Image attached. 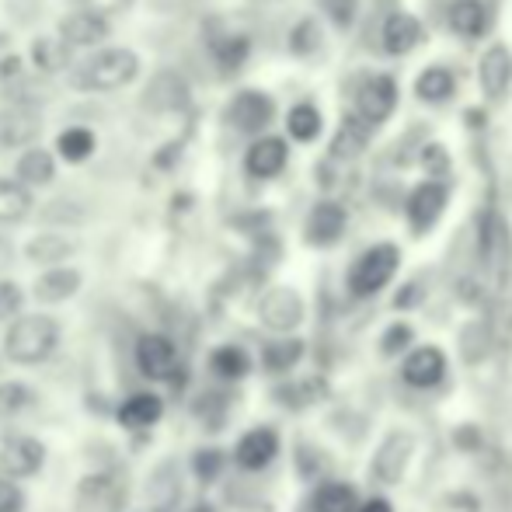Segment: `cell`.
<instances>
[{
  "label": "cell",
  "instance_id": "d6986e66",
  "mask_svg": "<svg viewBox=\"0 0 512 512\" xmlns=\"http://www.w3.org/2000/svg\"><path fill=\"white\" fill-rule=\"evenodd\" d=\"M112 25L105 18H95V14L84 11H70L67 18L60 21V39L67 42L70 49H84V46H98V42L108 39Z\"/></svg>",
  "mask_w": 512,
  "mask_h": 512
},
{
  "label": "cell",
  "instance_id": "c3c4849f",
  "mask_svg": "<svg viewBox=\"0 0 512 512\" xmlns=\"http://www.w3.org/2000/svg\"><path fill=\"white\" fill-rule=\"evenodd\" d=\"M7 262H11V241H7V237H0V269H4Z\"/></svg>",
  "mask_w": 512,
  "mask_h": 512
},
{
  "label": "cell",
  "instance_id": "7402d4cb",
  "mask_svg": "<svg viewBox=\"0 0 512 512\" xmlns=\"http://www.w3.org/2000/svg\"><path fill=\"white\" fill-rule=\"evenodd\" d=\"M359 506H363V499H359L356 488L349 481H335V478L314 485V492L307 499L310 512H359Z\"/></svg>",
  "mask_w": 512,
  "mask_h": 512
},
{
  "label": "cell",
  "instance_id": "6da1fadb",
  "mask_svg": "<svg viewBox=\"0 0 512 512\" xmlns=\"http://www.w3.org/2000/svg\"><path fill=\"white\" fill-rule=\"evenodd\" d=\"M398 269H401V248L394 241H377L352 258L349 272H345V290L356 300H370L394 283Z\"/></svg>",
  "mask_w": 512,
  "mask_h": 512
},
{
  "label": "cell",
  "instance_id": "60d3db41",
  "mask_svg": "<svg viewBox=\"0 0 512 512\" xmlns=\"http://www.w3.org/2000/svg\"><path fill=\"white\" fill-rule=\"evenodd\" d=\"M0 88H4L7 95L25 88V63H21V56L7 53L4 60H0Z\"/></svg>",
  "mask_w": 512,
  "mask_h": 512
},
{
  "label": "cell",
  "instance_id": "ac0fdd59",
  "mask_svg": "<svg viewBox=\"0 0 512 512\" xmlns=\"http://www.w3.org/2000/svg\"><path fill=\"white\" fill-rule=\"evenodd\" d=\"M446 21H450L453 35H460L464 42H478L488 35L492 11H488L485 0H453L450 11H446Z\"/></svg>",
  "mask_w": 512,
  "mask_h": 512
},
{
  "label": "cell",
  "instance_id": "1f68e13d",
  "mask_svg": "<svg viewBox=\"0 0 512 512\" xmlns=\"http://www.w3.org/2000/svg\"><path fill=\"white\" fill-rule=\"evenodd\" d=\"M25 255L32 258V262L56 269V265H60L63 258L74 255V241H67L63 234H39V237H32V241H28Z\"/></svg>",
  "mask_w": 512,
  "mask_h": 512
},
{
  "label": "cell",
  "instance_id": "f6af8a7d",
  "mask_svg": "<svg viewBox=\"0 0 512 512\" xmlns=\"http://www.w3.org/2000/svg\"><path fill=\"white\" fill-rule=\"evenodd\" d=\"M453 446L464 453H478L481 446H485V439H481V432L474 429V425H460V429L453 432Z\"/></svg>",
  "mask_w": 512,
  "mask_h": 512
},
{
  "label": "cell",
  "instance_id": "b9f144b4",
  "mask_svg": "<svg viewBox=\"0 0 512 512\" xmlns=\"http://www.w3.org/2000/svg\"><path fill=\"white\" fill-rule=\"evenodd\" d=\"M133 4V0H70V7L74 11H84V14H95V18H112V14L126 11V7Z\"/></svg>",
  "mask_w": 512,
  "mask_h": 512
},
{
  "label": "cell",
  "instance_id": "f1b7e54d",
  "mask_svg": "<svg viewBox=\"0 0 512 512\" xmlns=\"http://www.w3.org/2000/svg\"><path fill=\"white\" fill-rule=\"evenodd\" d=\"M286 133H290V140L297 143H314L317 136L324 133V115L317 105L310 102H297L286 112Z\"/></svg>",
  "mask_w": 512,
  "mask_h": 512
},
{
  "label": "cell",
  "instance_id": "7dc6e473",
  "mask_svg": "<svg viewBox=\"0 0 512 512\" xmlns=\"http://www.w3.org/2000/svg\"><path fill=\"white\" fill-rule=\"evenodd\" d=\"M359 512H394V502L387 495H370V499H363Z\"/></svg>",
  "mask_w": 512,
  "mask_h": 512
},
{
  "label": "cell",
  "instance_id": "9c48e42d",
  "mask_svg": "<svg viewBox=\"0 0 512 512\" xmlns=\"http://www.w3.org/2000/svg\"><path fill=\"white\" fill-rule=\"evenodd\" d=\"M398 98H401V91L391 74H370L356 91V112L363 115L370 126H384L394 115V108H398Z\"/></svg>",
  "mask_w": 512,
  "mask_h": 512
},
{
  "label": "cell",
  "instance_id": "d4e9b609",
  "mask_svg": "<svg viewBox=\"0 0 512 512\" xmlns=\"http://www.w3.org/2000/svg\"><path fill=\"white\" fill-rule=\"evenodd\" d=\"M457 95V74L443 63H432L415 77V98L425 105H446Z\"/></svg>",
  "mask_w": 512,
  "mask_h": 512
},
{
  "label": "cell",
  "instance_id": "4dcf8cb0",
  "mask_svg": "<svg viewBox=\"0 0 512 512\" xmlns=\"http://www.w3.org/2000/svg\"><path fill=\"white\" fill-rule=\"evenodd\" d=\"M56 154L67 164H84L95 154V133L88 126H67L56 136Z\"/></svg>",
  "mask_w": 512,
  "mask_h": 512
},
{
  "label": "cell",
  "instance_id": "44dd1931",
  "mask_svg": "<svg viewBox=\"0 0 512 512\" xmlns=\"http://www.w3.org/2000/svg\"><path fill=\"white\" fill-rule=\"evenodd\" d=\"M380 39H384L387 56H408L411 49L422 42V21H418L411 11H394L391 18L384 21Z\"/></svg>",
  "mask_w": 512,
  "mask_h": 512
},
{
  "label": "cell",
  "instance_id": "3957f363",
  "mask_svg": "<svg viewBox=\"0 0 512 512\" xmlns=\"http://www.w3.org/2000/svg\"><path fill=\"white\" fill-rule=\"evenodd\" d=\"M140 74V60L129 49H105L95 60H88L81 67V74L74 77V88L81 91H119L126 84L136 81Z\"/></svg>",
  "mask_w": 512,
  "mask_h": 512
},
{
  "label": "cell",
  "instance_id": "ab89813d",
  "mask_svg": "<svg viewBox=\"0 0 512 512\" xmlns=\"http://www.w3.org/2000/svg\"><path fill=\"white\" fill-rule=\"evenodd\" d=\"M21 304H25L21 286L11 283V279H0V321H18Z\"/></svg>",
  "mask_w": 512,
  "mask_h": 512
},
{
  "label": "cell",
  "instance_id": "8992f818",
  "mask_svg": "<svg viewBox=\"0 0 512 512\" xmlns=\"http://www.w3.org/2000/svg\"><path fill=\"white\" fill-rule=\"evenodd\" d=\"M401 384L411 391H436L450 373V356L439 345H415L398 366Z\"/></svg>",
  "mask_w": 512,
  "mask_h": 512
},
{
  "label": "cell",
  "instance_id": "f546056e",
  "mask_svg": "<svg viewBox=\"0 0 512 512\" xmlns=\"http://www.w3.org/2000/svg\"><path fill=\"white\" fill-rule=\"evenodd\" d=\"M32 213V189L18 178H0V223H18Z\"/></svg>",
  "mask_w": 512,
  "mask_h": 512
},
{
  "label": "cell",
  "instance_id": "7a4b0ae2",
  "mask_svg": "<svg viewBox=\"0 0 512 512\" xmlns=\"http://www.w3.org/2000/svg\"><path fill=\"white\" fill-rule=\"evenodd\" d=\"M60 345V321H53L49 314H25L18 321H11L4 335V352L11 363L18 366H35L46 363Z\"/></svg>",
  "mask_w": 512,
  "mask_h": 512
},
{
  "label": "cell",
  "instance_id": "2e32d148",
  "mask_svg": "<svg viewBox=\"0 0 512 512\" xmlns=\"http://www.w3.org/2000/svg\"><path fill=\"white\" fill-rule=\"evenodd\" d=\"M478 88L488 102H502L512 88V53L502 42H492V46L481 53L478 60Z\"/></svg>",
  "mask_w": 512,
  "mask_h": 512
},
{
  "label": "cell",
  "instance_id": "5bb4252c",
  "mask_svg": "<svg viewBox=\"0 0 512 512\" xmlns=\"http://www.w3.org/2000/svg\"><path fill=\"white\" fill-rule=\"evenodd\" d=\"M345 227H349L345 206L335 203V199H321V203H314L307 213L304 241L310 248H331V244H338L345 237Z\"/></svg>",
  "mask_w": 512,
  "mask_h": 512
},
{
  "label": "cell",
  "instance_id": "e0dca14e",
  "mask_svg": "<svg viewBox=\"0 0 512 512\" xmlns=\"http://www.w3.org/2000/svg\"><path fill=\"white\" fill-rule=\"evenodd\" d=\"M373 129H377V126H370V122H366L359 112H349L342 122H338V133L331 136L328 157H331V161H352V157H359L366 147H370Z\"/></svg>",
  "mask_w": 512,
  "mask_h": 512
},
{
  "label": "cell",
  "instance_id": "9a60e30c",
  "mask_svg": "<svg viewBox=\"0 0 512 512\" xmlns=\"http://www.w3.org/2000/svg\"><path fill=\"white\" fill-rule=\"evenodd\" d=\"M286 164H290V143L272 133L251 140L248 154H244V171H248L255 182H272V178H279L286 171Z\"/></svg>",
  "mask_w": 512,
  "mask_h": 512
},
{
  "label": "cell",
  "instance_id": "681fc988",
  "mask_svg": "<svg viewBox=\"0 0 512 512\" xmlns=\"http://www.w3.org/2000/svg\"><path fill=\"white\" fill-rule=\"evenodd\" d=\"M7 49H11V35L0 32V60H4V56H7Z\"/></svg>",
  "mask_w": 512,
  "mask_h": 512
},
{
  "label": "cell",
  "instance_id": "4fadbf2b",
  "mask_svg": "<svg viewBox=\"0 0 512 512\" xmlns=\"http://www.w3.org/2000/svg\"><path fill=\"white\" fill-rule=\"evenodd\" d=\"M478 258L488 272L495 276V283L506 279V265H509V227L502 223L499 213L488 209L478 223Z\"/></svg>",
  "mask_w": 512,
  "mask_h": 512
},
{
  "label": "cell",
  "instance_id": "7c38bea8",
  "mask_svg": "<svg viewBox=\"0 0 512 512\" xmlns=\"http://www.w3.org/2000/svg\"><path fill=\"white\" fill-rule=\"evenodd\" d=\"M411 453H415V436L405 429H394L391 436L380 443V450L373 453L370 474L380 485H401V478H405V471L411 464Z\"/></svg>",
  "mask_w": 512,
  "mask_h": 512
},
{
  "label": "cell",
  "instance_id": "ffe728a7",
  "mask_svg": "<svg viewBox=\"0 0 512 512\" xmlns=\"http://www.w3.org/2000/svg\"><path fill=\"white\" fill-rule=\"evenodd\" d=\"M161 415H164V401L157 398V394H150V391L129 394V398L119 405V411H115L119 425H122V429H129V432L150 429V425L161 422Z\"/></svg>",
  "mask_w": 512,
  "mask_h": 512
},
{
  "label": "cell",
  "instance_id": "7bdbcfd3",
  "mask_svg": "<svg viewBox=\"0 0 512 512\" xmlns=\"http://www.w3.org/2000/svg\"><path fill=\"white\" fill-rule=\"evenodd\" d=\"M0 512H25V495L4 474H0Z\"/></svg>",
  "mask_w": 512,
  "mask_h": 512
},
{
  "label": "cell",
  "instance_id": "83f0119b",
  "mask_svg": "<svg viewBox=\"0 0 512 512\" xmlns=\"http://www.w3.org/2000/svg\"><path fill=\"white\" fill-rule=\"evenodd\" d=\"M14 178H18L21 185H28V189H35V185H49L56 178V161L49 150H25V154L18 157V164H14Z\"/></svg>",
  "mask_w": 512,
  "mask_h": 512
},
{
  "label": "cell",
  "instance_id": "bcb514c9",
  "mask_svg": "<svg viewBox=\"0 0 512 512\" xmlns=\"http://www.w3.org/2000/svg\"><path fill=\"white\" fill-rule=\"evenodd\" d=\"M443 157H446V150H443V147H429V150H422V164H425V168H429V171H436V175H446Z\"/></svg>",
  "mask_w": 512,
  "mask_h": 512
},
{
  "label": "cell",
  "instance_id": "d6a6232c",
  "mask_svg": "<svg viewBox=\"0 0 512 512\" xmlns=\"http://www.w3.org/2000/svg\"><path fill=\"white\" fill-rule=\"evenodd\" d=\"M70 60V46L60 39V35H39V39L32 42V63L42 70V74H56V70H63Z\"/></svg>",
  "mask_w": 512,
  "mask_h": 512
},
{
  "label": "cell",
  "instance_id": "52a82bcc",
  "mask_svg": "<svg viewBox=\"0 0 512 512\" xmlns=\"http://www.w3.org/2000/svg\"><path fill=\"white\" fill-rule=\"evenodd\" d=\"M136 366L147 380H171L178 384V370H182V359H178V345L171 342L161 331H147L136 342Z\"/></svg>",
  "mask_w": 512,
  "mask_h": 512
},
{
  "label": "cell",
  "instance_id": "603a6c76",
  "mask_svg": "<svg viewBox=\"0 0 512 512\" xmlns=\"http://www.w3.org/2000/svg\"><path fill=\"white\" fill-rule=\"evenodd\" d=\"M304 356H307L304 338H297V335L272 338V342L262 345V370L272 373V377H283V373L297 370Z\"/></svg>",
  "mask_w": 512,
  "mask_h": 512
},
{
  "label": "cell",
  "instance_id": "74e56055",
  "mask_svg": "<svg viewBox=\"0 0 512 512\" xmlns=\"http://www.w3.org/2000/svg\"><path fill=\"white\" fill-rule=\"evenodd\" d=\"M321 391H324L321 380H304V384H283L276 391V401H279V405H286V408H307V405H314L317 394H321Z\"/></svg>",
  "mask_w": 512,
  "mask_h": 512
},
{
  "label": "cell",
  "instance_id": "8fae6325",
  "mask_svg": "<svg viewBox=\"0 0 512 512\" xmlns=\"http://www.w3.org/2000/svg\"><path fill=\"white\" fill-rule=\"evenodd\" d=\"M279 450H283V439H279V432L272 429V425H255V429H248L241 439H237L234 464L241 467V471H248V474H258V471H265V467L276 464Z\"/></svg>",
  "mask_w": 512,
  "mask_h": 512
},
{
  "label": "cell",
  "instance_id": "ba28073f",
  "mask_svg": "<svg viewBox=\"0 0 512 512\" xmlns=\"http://www.w3.org/2000/svg\"><path fill=\"white\" fill-rule=\"evenodd\" d=\"M258 321L279 335H293L304 321V297L293 286H272L258 300Z\"/></svg>",
  "mask_w": 512,
  "mask_h": 512
},
{
  "label": "cell",
  "instance_id": "4316f807",
  "mask_svg": "<svg viewBox=\"0 0 512 512\" xmlns=\"http://www.w3.org/2000/svg\"><path fill=\"white\" fill-rule=\"evenodd\" d=\"M209 373H213L216 380H227V384H237V380H244L251 373V356L244 345H216L213 352H209Z\"/></svg>",
  "mask_w": 512,
  "mask_h": 512
},
{
  "label": "cell",
  "instance_id": "8d00e7d4",
  "mask_svg": "<svg viewBox=\"0 0 512 512\" xmlns=\"http://www.w3.org/2000/svg\"><path fill=\"white\" fill-rule=\"evenodd\" d=\"M213 60L220 63V70L234 74V70L248 60V39H244V35H227V39H220L213 46Z\"/></svg>",
  "mask_w": 512,
  "mask_h": 512
},
{
  "label": "cell",
  "instance_id": "5b68a950",
  "mask_svg": "<svg viewBox=\"0 0 512 512\" xmlns=\"http://www.w3.org/2000/svg\"><path fill=\"white\" fill-rule=\"evenodd\" d=\"M276 119V102H272L265 91L258 88H244L230 98L227 105V126L237 129L241 136H265V129Z\"/></svg>",
  "mask_w": 512,
  "mask_h": 512
},
{
  "label": "cell",
  "instance_id": "ee69618b",
  "mask_svg": "<svg viewBox=\"0 0 512 512\" xmlns=\"http://www.w3.org/2000/svg\"><path fill=\"white\" fill-rule=\"evenodd\" d=\"M324 11L331 14V21L342 28L352 25V18H356V0H324Z\"/></svg>",
  "mask_w": 512,
  "mask_h": 512
},
{
  "label": "cell",
  "instance_id": "f35d334b",
  "mask_svg": "<svg viewBox=\"0 0 512 512\" xmlns=\"http://www.w3.org/2000/svg\"><path fill=\"white\" fill-rule=\"evenodd\" d=\"M290 46H293V53H297V56L317 53V46H321V28H317V21H314V18H304L297 28H293Z\"/></svg>",
  "mask_w": 512,
  "mask_h": 512
},
{
  "label": "cell",
  "instance_id": "cb8c5ba5",
  "mask_svg": "<svg viewBox=\"0 0 512 512\" xmlns=\"http://www.w3.org/2000/svg\"><path fill=\"white\" fill-rule=\"evenodd\" d=\"M84 276L77 269H67V265H56V269L42 272L39 279H35V300L39 304H63V300H70L77 290H81Z\"/></svg>",
  "mask_w": 512,
  "mask_h": 512
},
{
  "label": "cell",
  "instance_id": "484cf974",
  "mask_svg": "<svg viewBox=\"0 0 512 512\" xmlns=\"http://www.w3.org/2000/svg\"><path fill=\"white\" fill-rule=\"evenodd\" d=\"M42 122L32 108L11 105L0 112V147H21V143H32L39 136Z\"/></svg>",
  "mask_w": 512,
  "mask_h": 512
},
{
  "label": "cell",
  "instance_id": "30bf717a",
  "mask_svg": "<svg viewBox=\"0 0 512 512\" xmlns=\"http://www.w3.org/2000/svg\"><path fill=\"white\" fill-rule=\"evenodd\" d=\"M46 464V446L25 432H11L0 443V474L4 478H32Z\"/></svg>",
  "mask_w": 512,
  "mask_h": 512
},
{
  "label": "cell",
  "instance_id": "836d02e7",
  "mask_svg": "<svg viewBox=\"0 0 512 512\" xmlns=\"http://www.w3.org/2000/svg\"><path fill=\"white\" fill-rule=\"evenodd\" d=\"M35 405V391L21 380H7L0 384V422H11L21 411H28Z\"/></svg>",
  "mask_w": 512,
  "mask_h": 512
},
{
  "label": "cell",
  "instance_id": "277c9868",
  "mask_svg": "<svg viewBox=\"0 0 512 512\" xmlns=\"http://www.w3.org/2000/svg\"><path fill=\"white\" fill-rule=\"evenodd\" d=\"M446 206H450V185H446L443 178H425V182H418L415 189L408 192V203H405L411 234L415 237L429 234V230L443 220Z\"/></svg>",
  "mask_w": 512,
  "mask_h": 512
},
{
  "label": "cell",
  "instance_id": "d590c367",
  "mask_svg": "<svg viewBox=\"0 0 512 512\" xmlns=\"http://www.w3.org/2000/svg\"><path fill=\"white\" fill-rule=\"evenodd\" d=\"M415 328H411L408 321H394V324H387V331L380 335V356H387V359H394V356H401V352H408L415 349Z\"/></svg>",
  "mask_w": 512,
  "mask_h": 512
},
{
  "label": "cell",
  "instance_id": "e575fe53",
  "mask_svg": "<svg viewBox=\"0 0 512 512\" xmlns=\"http://www.w3.org/2000/svg\"><path fill=\"white\" fill-rule=\"evenodd\" d=\"M223 467H227V453H223L220 446H203V450L192 453V474H196L203 485H213L223 474Z\"/></svg>",
  "mask_w": 512,
  "mask_h": 512
}]
</instances>
